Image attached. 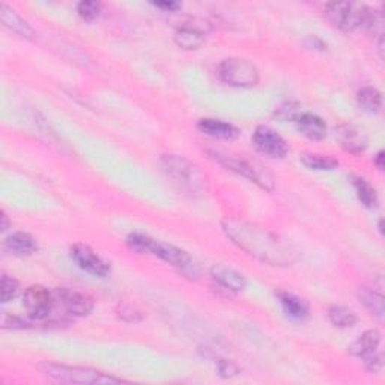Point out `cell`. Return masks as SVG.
Wrapping results in <instances>:
<instances>
[{
  "label": "cell",
  "instance_id": "9a60e30c",
  "mask_svg": "<svg viewBox=\"0 0 385 385\" xmlns=\"http://www.w3.org/2000/svg\"><path fill=\"white\" fill-rule=\"evenodd\" d=\"M0 20H2L5 28L18 33L20 37L28 39L35 38V30L30 28L29 23L25 18H21L14 9H11L5 4L0 5Z\"/></svg>",
  "mask_w": 385,
  "mask_h": 385
},
{
  "label": "cell",
  "instance_id": "ffe728a7",
  "mask_svg": "<svg viewBox=\"0 0 385 385\" xmlns=\"http://www.w3.org/2000/svg\"><path fill=\"white\" fill-rule=\"evenodd\" d=\"M379 343H381L379 331L378 330H369V331L361 334L348 349H349L350 355L363 358V357L372 354L373 350H377Z\"/></svg>",
  "mask_w": 385,
  "mask_h": 385
},
{
  "label": "cell",
  "instance_id": "5bb4252c",
  "mask_svg": "<svg viewBox=\"0 0 385 385\" xmlns=\"http://www.w3.org/2000/svg\"><path fill=\"white\" fill-rule=\"evenodd\" d=\"M297 130L310 140H322L326 135V123L322 118L313 115V113H300L293 119Z\"/></svg>",
  "mask_w": 385,
  "mask_h": 385
},
{
  "label": "cell",
  "instance_id": "44dd1931",
  "mask_svg": "<svg viewBox=\"0 0 385 385\" xmlns=\"http://www.w3.org/2000/svg\"><path fill=\"white\" fill-rule=\"evenodd\" d=\"M358 300L370 312V314L375 316L379 321H384L385 301L379 292H377L375 289L363 288L358 291Z\"/></svg>",
  "mask_w": 385,
  "mask_h": 385
},
{
  "label": "cell",
  "instance_id": "4fadbf2b",
  "mask_svg": "<svg viewBox=\"0 0 385 385\" xmlns=\"http://www.w3.org/2000/svg\"><path fill=\"white\" fill-rule=\"evenodd\" d=\"M211 277L228 292H243L247 286V280L240 271L223 264L214 265L211 268Z\"/></svg>",
  "mask_w": 385,
  "mask_h": 385
},
{
  "label": "cell",
  "instance_id": "f1b7e54d",
  "mask_svg": "<svg viewBox=\"0 0 385 385\" xmlns=\"http://www.w3.org/2000/svg\"><path fill=\"white\" fill-rule=\"evenodd\" d=\"M363 361H365L366 369H367L370 373H379V372L382 370L384 361H382V354L378 353V349H377V350H373L372 354L363 357Z\"/></svg>",
  "mask_w": 385,
  "mask_h": 385
},
{
  "label": "cell",
  "instance_id": "d6a6232c",
  "mask_svg": "<svg viewBox=\"0 0 385 385\" xmlns=\"http://www.w3.org/2000/svg\"><path fill=\"white\" fill-rule=\"evenodd\" d=\"M384 158H385V157H384V152H382V151L378 152V155L375 157V166L379 169V171H384V166H385V164H384Z\"/></svg>",
  "mask_w": 385,
  "mask_h": 385
},
{
  "label": "cell",
  "instance_id": "8fae6325",
  "mask_svg": "<svg viewBox=\"0 0 385 385\" xmlns=\"http://www.w3.org/2000/svg\"><path fill=\"white\" fill-rule=\"evenodd\" d=\"M71 257L74 262L86 273L95 277H106L110 274V265L98 256L92 248L85 244H75L71 247Z\"/></svg>",
  "mask_w": 385,
  "mask_h": 385
},
{
  "label": "cell",
  "instance_id": "5b68a950",
  "mask_svg": "<svg viewBox=\"0 0 385 385\" xmlns=\"http://www.w3.org/2000/svg\"><path fill=\"white\" fill-rule=\"evenodd\" d=\"M211 157L215 161H219L221 166H224L229 171L241 175L247 178L248 181H252L256 185L260 188H264L267 191H273L274 190V178L271 175L264 166H260L256 161L245 160V158H240L235 155H228L223 152H209Z\"/></svg>",
  "mask_w": 385,
  "mask_h": 385
},
{
  "label": "cell",
  "instance_id": "4dcf8cb0",
  "mask_svg": "<svg viewBox=\"0 0 385 385\" xmlns=\"http://www.w3.org/2000/svg\"><path fill=\"white\" fill-rule=\"evenodd\" d=\"M219 370L223 377H235L238 373V367L232 363V361H226V360H221L219 363Z\"/></svg>",
  "mask_w": 385,
  "mask_h": 385
},
{
  "label": "cell",
  "instance_id": "d6986e66",
  "mask_svg": "<svg viewBox=\"0 0 385 385\" xmlns=\"http://www.w3.org/2000/svg\"><path fill=\"white\" fill-rule=\"evenodd\" d=\"M277 297L283 307V312H285L289 318L295 321H304L309 316L307 304L297 295H293L291 292H279Z\"/></svg>",
  "mask_w": 385,
  "mask_h": 385
},
{
  "label": "cell",
  "instance_id": "484cf974",
  "mask_svg": "<svg viewBox=\"0 0 385 385\" xmlns=\"http://www.w3.org/2000/svg\"><path fill=\"white\" fill-rule=\"evenodd\" d=\"M77 13L85 21H94L101 14V5L92 0H83L77 5Z\"/></svg>",
  "mask_w": 385,
  "mask_h": 385
},
{
  "label": "cell",
  "instance_id": "83f0119b",
  "mask_svg": "<svg viewBox=\"0 0 385 385\" xmlns=\"http://www.w3.org/2000/svg\"><path fill=\"white\" fill-rule=\"evenodd\" d=\"M118 316L126 322H139L142 319V313L131 304H122L118 307Z\"/></svg>",
  "mask_w": 385,
  "mask_h": 385
},
{
  "label": "cell",
  "instance_id": "9c48e42d",
  "mask_svg": "<svg viewBox=\"0 0 385 385\" xmlns=\"http://www.w3.org/2000/svg\"><path fill=\"white\" fill-rule=\"evenodd\" d=\"M56 309H61L63 316L83 318L94 310V301L83 292L68 288H58L53 291Z\"/></svg>",
  "mask_w": 385,
  "mask_h": 385
},
{
  "label": "cell",
  "instance_id": "2e32d148",
  "mask_svg": "<svg viewBox=\"0 0 385 385\" xmlns=\"http://www.w3.org/2000/svg\"><path fill=\"white\" fill-rule=\"evenodd\" d=\"M5 248L11 255L30 256L38 250V244L32 235L26 232H16L5 240Z\"/></svg>",
  "mask_w": 385,
  "mask_h": 385
},
{
  "label": "cell",
  "instance_id": "f546056e",
  "mask_svg": "<svg viewBox=\"0 0 385 385\" xmlns=\"http://www.w3.org/2000/svg\"><path fill=\"white\" fill-rule=\"evenodd\" d=\"M276 115H277L281 121H288V119L293 121V119H295V118L300 115V111H298V109H297L295 106H293V104H286V106L280 107L279 111L276 113Z\"/></svg>",
  "mask_w": 385,
  "mask_h": 385
},
{
  "label": "cell",
  "instance_id": "d4e9b609",
  "mask_svg": "<svg viewBox=\"0 0 385 385\" xmlns=\"http://www.w3.org/2000/svg\"><path fill=\"white\" fill-rule=\"evenodd\" d=\"M354 188L357 191L358 200L363 203L366 208H375L377 207V192L365 178L354 176Z\"/></svg>",
  "mask_w": 385,
  "mask_h": 385
},
{
  "label": "cell",
  "instance_id": "7a4b0ae2",
  "mask_svg": "<svg viewBox=\"0 0 385 385\" xmlns=\"http://www.w3.org/2000/svg\"><path fill=\"white\" fill-rule=\"evenodd\" d=\"M42 373L50 381L58 384H77V385H106V384H123L121 378H115L107 373H103L95 369L78 367V366H65L45 363L41 366Z\"/></svg>",
  "mask_w": 385,
  "mask_h": 385
},
{
  "label": "cell",
  "instance_id": "836d02e7",
  "mask_svg": "<svg viewBox=\"0 0 385 385\" xmlns=\"http://www.w3.org/2000/svg\"><path fill=\"white\" fill-rule=\"evenodd\" d=\"M0 219H2V231H8L9 228V221H8V215L5 214V211H2V214H0Z\"/></svg>",
  "mask_w": 385,
  "mask_h": 385
},
{
  "label": "cell",
  "instance_id": "3957f363",
  "mask_svg": "<svg viewBox=\"0 0 385 385\" xmlns=\"http://www.w3.org/2000/svg\"><path fill=\"white\" fill-rule=\"evenodd\" d=\"M127 244L134 252L157 256V257H160L161 260H164V262L171 264L176 268H181V269L191 268L192 260H191L190 255L185 250H183V248L175 247L172 244L160 243L145 233L128 235Z\"/></svg>",
  "mask_w": 385,
  "mask_h": 385
},
{
  "label": "cell",
  "instance_id": "7c38bea8",
  "mask_svg": "<svg viewBox=\"0 0 385 385\" xmlns=\"http://www.w3.org/2000/svg\"><path fill=\"white\" fill-rule=\"evenodd\" d=\"M336 139L349 154L358 155L367 148V134L363 128L353 126V123H345V126L337 127Z\"/></svg>",
  "mask_w": 385,
  "mask_h": 385
},
{
  "label": "cell",
  "instance_id": "52a82bcc",
  "mask_svg": "<svg viewBox=\"0 0 385 385\" xmlns=\"http://www.w3.org/2000/svg\"><path fill=\"white\" fill-rule=\"evenodd\" d=\"M325 11L326 17L336 28L343 32H354L357 29H365L369 8L349 2H334L328 4Z\"/></svg>",
  "mask_w": 385,
  "mask_h": 385
},
{
  "label": "cell",
  "instance_id": "6da1fadb",
  "mask_svg": "<svg viewBox=\"0 0 385 385\" xmlns=\"http://www.w3.org/2000/svg\"><path fill=\"white\" fill-rule=\"evenodd\" d=\"M221 228L238 248L271 267H291L298 257L295 247L285 238L259 224L226 219Z\"/></svg>",
  "mask_w": 385,
  "mask_h": 385
},
{
  "label": "cell",
  "instance_id": "8992f818",
  "mask_svg": "<svg viewBox=\"0 0 385 385\" xmlns=\"http://www.w3.org/2000/svg\"><path fill=\"white\" fill-rule=\"evenodd\" d=\"M219 75L224 83L235 87H253L260 78L256 65L241 58L224 59L219 66Z\"/></svg>",
  "mask_w": 385,
  "mask_h": 385
},
{
  "label": "cell",
  "instance_id": "603a6c76",
  "mask_svg": "<svg viewBox=\"0 0 385 385\" xmlns=\"http://www.w3.org/2000/svg\"><path fill=\"white\" fill-rule=\"evenodd\" d=\"M357 99L360 107L367 113H379L382 107V95L375 87L366 86L363 89H360Z\"/></svg>",
  "mask_w": 385,
  "mask_h": 385
},
{
  "label": "cell",
  "instance_id": "ba28073f",
  "mask_svg": "<svg viewBox=\"0 0 385 385\" xmlns=\"http://www.w3.org/2000/svg\"><path fill=\"white\" fill-rule=\"evenodd\" d=\"M23 305H25L30 319L37 322L50 321L56 310V301L53 291L41 285L30 286L23 295Z\"/></svg>",
  "mask_w": 385,
  "mask_h": 385
},
{
  "label": "cell",
  "instance_id": "e0dca14e",
  "mask_svg": "<svg viewBox=\"0 0 385 385\" xmlns=\"http://www.w3.org/2000/svg\"><path fill=\"white\" fill-rule=\"evenodd\" d=\"M197 128L207 135H211L214 139L221 140H233L238 138V128L232 123L223 122L219 119H200L197 123Z\"/></svg>",
  "mask_w": 385,
  "mask_h": 385
},
{
  "label": "cell",
  "instance_id": "1f68e13d",
  "mask_svg": "<svg viewBox=\"0 0 385 385\" xmlns=\"http://www.w3.org/2000/svg\"><path fill=\"white\" fill-rule=\"evenodd\" d=\"M154 6L161 8L164 11H176L179 8V4H175V2H157V4H154Z\"/></svg>",
  "mask_w": 385,
  "mask_h": 385
},
{
  "label": "cell",
  "instance_id": "cb8c5ba5",
  "mask_svg": "<svg viewBox=\"0 0 385 385\" xmlns=\"http://www.w3.org/2000/svg\"><path fill=\"white\" fill-rule=\"evenodd\" d=\"M328 318L331 324L338 328H350L357 324V316L353 310H349L343 305H331L328 309Z\"/></svg>",
  "mask_w": 385,
  "mask_h": 385
},
{
  "label": "cell",
  "instance_id": "4316f807",
  "mask_svg": "<svg viewBox=\"0 0 385 385\" xmlns=\"http://www.w3.org/2000/svg\"><path fill=\"white\" fill-rule=\"evenodd\" d=\"M18 281L14 277L4 276L2 277V291H0V297H2V302H9L14 300L18 293Z\"/></svg>",
  "mask_w": 385,
  "mask_h": 385
},
{
  "label": "cell",
  "instance_id": "ac0fdd59",
  "mask_svg": "<svg viewBox=\"0 0 385 385\" xmlns=\"http://www.w3.org/2000/svg\"><path fill=\"white\" fill-rule=\"evenodd\" d=\"M205 28L183 26L175 32V42L184 50H196L205 41Z\"/></svg>",
  "mask_w": 385,
  "mask_h": 385
},
{
  "label": "cell",
  "instance_id": "7402d4cb",
  "mask_svg": "<svg viewBox=\"0 0 385 385\" xmlns=\"http://www.w3.org/2000/svg\"><path fill=\"white\" fill-rule=\"evenodd\" d=\"M301 163L310 169V171H321V172H331L338 167V161L331 155L324 154H304L301 155Z\"/></svg>",
  "mask_w": 385,
  "mask_h": 385
},
{
  "label": "cell",
  "instance_id": "277c9868",
  "mask_svg": "<svg viewBox=\"0 0 385 385\" xmlns=\"http://www.w3.org/2000/svg\"><path fill=\"white\" fill-rule=\"evenodd\" d=\"M161 163L167 175L171 176L175 183L187 190L190 195H203L207 191L205 178L200 173L199 169L185 160L184 157L179 155H164L161 158Z\"/></svg>",
  "mask_w": 385,
  "mask_h": 385
},
{
  "label": "cell",
  "instance_id": "30bf717a",
  "mask_svg": "<svg viewBox=\"0 0 385 385\" xmlns=\"http://www.w3.org/2000/svg\"><path fill=\"white\" fill-rule=\"evenodd\" d=\"M255 148L271 158H285L289 152V146L281 135L269 127H257L253 134Z\"/></svg>",
  "mask_w": 385,
  "mask_h": 385
}]
</instances>
